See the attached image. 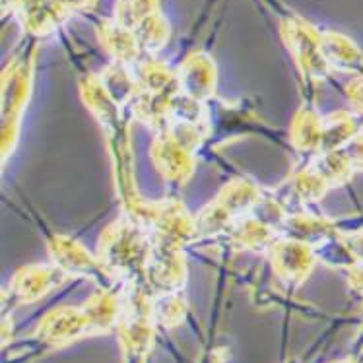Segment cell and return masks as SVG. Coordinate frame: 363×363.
Returning <instances> with one entry per match:
<instances>
[{
    "label": "cell",
    "mask_w": 363,
    "mask_h": 363,
    "mask_svg": "<svg viewBox=\"0 0 363 363\" xmlns=\"http://www.w3.org/2000/svg\"><path fill=\"white\" fill-rule=\"evenodd\" d=\"M150 252L152 247L146 245V239L134 223H113L101 238V260L105 270L109 268L111 272H130L148 267Z\"/></svg>",
    "instance_id": "cell-1"
},
{
    "label": "cell",
    "mask_w": 363,
    "mask_h": 363,
    "mask_svg": "<svg viewBox=\"0 0 363 363\" xmlns=\"http://www.w3.org/2000/svg\"><path fill=\"white\" fill-rule=\"evenodd\" d=\"M257 201H259V189L252 183L249 181L231 183L206 210H202V214L196 220V231L212 233L220 228H225V223L233 220L235 216L243 214L245 210L255 206Z\"/></svg>",
    "instance_id": "cell-2"
},
{
    "label": "cell",
    "mask_w": 363,
    "mask_h": 363,
    "mask_svg": "<svg viewBox=\"0 0 363 363\" xmlns=\"http://www.w3.org/2000/svg\"><path fill=\"white\" fill-rule=\"evenodd\" d=\"M284 35L288 39L291 52L296 55L297 65L301 67L303 74L317 78L326 72V60L320 51V38L305 22L289 20L284 22Z\"/></svg>",
    "instance_id": "cell-3"
},
{
    "label": "cell",
    "mask_w": 363,
    "mask_h": 363,
    "mask_svg": "<svg viewBox=\"0 0 363 363\" xmlns=\"http://www.w3.org/2000/svg\"><path fill=\"white\" fill-rule=\"evenodd\" d=\"M39 338L47 344H55V346H62L68 342H74L84 334L91 333V325H89L88 313L86 309H74V307H65V309H57L51 315H47L43 323L39 325Z\"/></svg>",
    "instance_id": "cell-4"
},
{
    "label": "cell",
    "mask_w": 363,
    "mask_h": 363,
    "mask_svg": "<svg viewBox=\"0 0 363 363\" xmlns=\"http://www.w3.org/2000/svg\"><path fill=\"white\" fill-rule=\"evenodd\" d=\"M272 264L276 272L288 284H301L311 272L313 252L301 241H274L272 243Z\"/></svg>",
    "instance_id": "cell-5"
},
{
    "label": "cell",
    "mask_w": 363,
    "mask_h": 363,
    "mask_svg": "<svg viewBox=\"0 0 363 363\" xmlns=\"http://www.w3.org/2000/svg\"><path fill=\"white\" fill-rule=\"evenodd\" d=\"M67 272L59 267H28L20 270L12 280V296L16 301L31 303L38 301L52 288L62 284Z\"/></svg>",
    "instance_id": "cell-6"
},
{
    "label": "cell",
    "mask_w": 363,
    "mask_h": 363,
    "mask_svg": "<svg viewBox=\"0 0 363 363\" xmlns=\"http://www.w3.org/2000/svg\"><path fill=\"white\" fill-rule=\"evenodd\" d=\"M179 86L183 88L186 97L194 99V101H202L208 96H212L216 86L214 62L202 52L191 55L181 67Z\"/></svg>",
    "instance_id": "cell-7"
},
{
    "label": "cell",
    "mask_w": 363,
    "mask_h": 363,
    "mask_svg": "<svg viewBox=\"0 0 363 363\" xmlns=\"http://www.w3.org/2000/svg\"><path fill=\"white\" fill-rule=\"evenodd\" d=\"M55 264L65 270L67 274L80 276H97L101 272V267L84 247L68 238H55L49 243Z\"/></svg>",
    "instance_id": "cell-8"
},
{
    "label": "cell",
    "mask_w": 363,
    "mask_h": 363,
    "mask_svg": "<svg viewBox=\"0 0 363 363\" xmlns=\"http://www.w3.org/2000/svg\"><path fill=\"white\" fill-rule=\"evenodd\" d=\"M291 142L299 152H317L323 142V123L311 107L297 113L291 126Z\"/></svg>",
    "instance_id": "cell-9"
},
{
    "label": "cell",
    "mask_w": 363,
    "mask_h": 363,
    "mask_svg": "<svg viewBox=\"0 0 363 363\" xmlns=\"http://www.w3.org/2000/svg\"><path fill=\"white\" fill-rule=\"evenodd\" d=\"M105 45L107 49L123 62H130L136 59V55L140 51V43L134 33L128 31L125 23H105V33H104Z\"/></svg>",
    "instance_id": "cell-10"
},
{
    "label": "cell",
    "mask_w": 363,
    "mask_h": 363,
    "mask_svg": "<svg viewBox=\"0 0 363 363\" xmlns=\"http://www.w3.org/2000/svg\"><path fill=\"white\" fill-rule=\"evenodd\" d=\"M320 51H323L326 62H330L342 70H348L359 60L356 47L350 43L348 39L340 38L336 33H325L320 38Z\"/></svg>",
    "instance_id": "cell-11"
},
{
    "label": "cell",
    "mask_w": 363,
    "mask_h": 363,
    "mask_svg": "<svg viewBox=\"0 0 363 363\" xmlns=\"http://www.w3.org/2000/svg\"><path fill=\"white\" fill-rule=\"evenodd\" d=\"M235 228L238 230L233 233V239L243 247H247V249H264V247H272V243H274L272 241V231L260 222L243 220Z\"/></svg>",
    "instance_id": "cell-12"
},
{
    "label": "cell",
    "mask_w": 363,
    "mask_h": 363,
    "mask_svg": "<svg viewBox=\"0 0 363 363\" xmlns=\"http://www.w3.org/2000/svg\"><path fill=\"white\" fill-rule=\"evenodd\" d=\"M294 186H296L297 194L301 199H305V201H317V199L323 196L328 183L313 167H309V169H305L303 173L297 175L296 181H294Z\"/></svg>",
    "instance_id": "cell-13"
},
{
    "label": "cell",
    "mask_w": 363,
    "mask_h": 363,
    "mask_svg": "<svg viewBox=\"0 0 363 363\" xmlns=\"http://www.w3.org/2000/svg\"><path fill=\"white\" fill-rule=\"evenodd\" d=\"M154 315L162 320L163 325H177L179 320L183 319V315H185V303H183L181 297L167 294V296H163V299L157 301Z\"/></svg>",
    "instance_id": "cell-14"
}]
</instances>
